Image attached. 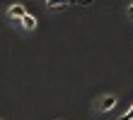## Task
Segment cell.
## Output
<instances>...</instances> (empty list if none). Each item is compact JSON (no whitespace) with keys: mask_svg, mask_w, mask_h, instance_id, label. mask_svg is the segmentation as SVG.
Returning a JSON list of instances; mask_svg holds the SVG:
<instances>
[{"mask_svg":"<svg viewBox=\"0 0 133 120\" xmlns=\"http://www.w3.org/2000/svg\"><path fill=\"white\" fill-rule=\"evenodd\" d=\"M22 27H24L27 31H34L36 29V17H34V14H24V17H22Z\"/></svg>","mask_w":133,"mask_h":120,"instance_id":"obj_3","label":"cell"},{"mask_svg":"<svg viewBox=\"0 0 133 120\" xmlns=\"http://www.w3.org/2000/svg\"><path fill=\"white\" fill-rule=\"evenodd\" d=\"M24 14H27V10H24V5H19V3L7 7V17H12V19H22Z\"/></svg>","mask_w":133,"mask_h":120,"instance_id":"obj_1","label":"cell"},{"mask_svg":"<svg viewBox=\"0 0 133 120\" xmlns=\"http://www.w3.org/2000/svg\"><path fill=\"white\" fill-rule=\"evenodd\" d=\"M114 106H116V96H111V94L104 96V99L99 101V110H111Z\"/></svg>","mask_w":133,"mask_h":120,"instance_id":"obj_2","label":"cell"},{"mask_svg":"<svg viewBox=\"0 0 133 120\" xmlns=\"http://www.w3.org/2000/svg\"><path fill=\"white\" fill-rule=\"evenodd\" d=\"M126 118H133V103H131V108L126 110Z\"/></svg>","mask_w":133,"mask_h":120,"instance_id":"obj_5","label":"cell"},{"mask_svg":"<svg viewBox=\"0 0 133 120\" xmlns=\"http://www.w3.org/2000/svg\"><path fill=\"white\" fill-rule=\"evenodd\" d=\"M128 14H131V17H133V3L128 5Z\"/></svg>","mask_w":133,"mask_h":120,"instance_id":"obj_6","label":"cell"},{"mask_svg":"<svg viewBox=\"0 0 133 120\" xmlns=\"http://www.w3.org/2000/svg\"><path fill=\"white\" fill-rule=\"evenodd\" d=\"M46 5L53 10H63V7H68V0H46Z\"/></svg>","mask_w":133,"mask_h":120,"instance_id":"obj_4","label":"cell"}]
</instances>
